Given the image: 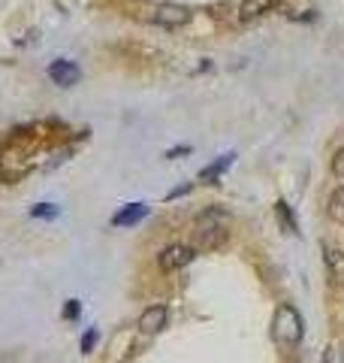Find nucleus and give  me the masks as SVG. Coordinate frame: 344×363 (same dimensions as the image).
<instances>
[{
	"mask_svg": "<svg viewBox=\"0 0 344 363\" xmlns=\"http://www.w3.org/2000/svg\"><path fill=\"white\" fill-rule=\"evenodd\" d=\"M227 236H229V215L221 206L205 209L197 218V224H193V242H197V248H205V252L224 245Z\"/></svg>",
	"mask_w": 344,
	"mask_h": 363,
	"instance_id": "nucleus-1",
	"label": "nucleus"
},
{
	"mask_svg": "<svg viewBox=\"0 0 344 363\" xmlns=\"http://www.w3.org/2000/svg\"><path fill=\"white\" fill-rule=\"evenodd\" d=\"M302 333H305V324H302V315L293 309L290 303L278 306V312L272 318V336L278 345H299L302 342Z\"/></svg>",
	"mask_w": 344,
	"mask_h": 363,
	"instance_id": "nucleus-2",
	"label": "nucleus"
},
{
	"mask_svg": "<svg viewBox=\"0 0 344 363\" xmlns=\"http://www.w3.org/2000/svg\"><path fill=\"white\" fill-rule=\"evenodd\" d=\"M193 257H197V248L176 242V245H166L164 252L157 255V264H160V269H164V272H176L181 267H188Z\"/></svg>",
	"mask_w": 344,
	"mask_h": 363,
	"instance_id": "nucleus-3",
	"label": "nucleus"
},
{
	"mask_svg": "<svg viewBox=\"0 0 344 363\" xmlns=\"http://www.w3.org/2000/svg\"><path fill=\"white\" fill-rule=\"evenodd\" d=\"M154 21L164 28H181L190 21L188 6H178V4H157L154 6Z\"/></svg>",
	"mask_w": 344,
	"mask_h": 363,
	"instance_id": "nucleus-4",
	"label": "nucleus"
},
{
	"mask_svg": "<svg viewBox=\"0 0 344 363\" xmlns=\"http://www.w3.org/2000/svg\"><path fill=\"white\" fill-rule=\"evenodd\" d=\"M166 318H169V312H166V306H148V309L139 315V330L142 333H160L166 327Z\"/></svg>",
	"mask_w": 344,
	"mask_h": 363,
	"instance_id": "nucleus-5",
	"label": "nucleus"
},
{
	"mask_svg": "<svg viewBox=\"0 0 344 363\" xmlns=\"http://www.w3.org/2000/svg\"><path fill=\"white\" fill-rule=\"evenodd\" d=\"M79 67L73 64V61H55L52 67H49V79L55 85H61V88H70V85H76L79 82Z\"/></svg>",
	"mask_w": 344,
	"mask_h": 363,
	"instance_id": "nucleus-6",
	"label": "nucleus"
},
{
	"mask_svg": "<svg viewBox=\"0 0 344 363\" xmlns=\"http://www.w3.org/2000/svg\"><path fill=\"white\" fill-rule=\"evenodd\" d=\"M145 215H148L145 203H127L121 212L112 215V227H133V224H139Z\"/></svg>",
	"mask_w": 344,
	"mask_h": 363,
	"instance_id": "nucleus-7",
	"label": "nucleus"
},
{
	"mask_svg": "<svg viewBox=\"0 0 344 363\" xmlns=\"http://www.w3.org/2000/svg\"><path fill=\"white\" fill-rule=\"evenodd\" d=\"M272 4H275V0H242L239 9H236V18L239 21H251V18H257V16L266 13Z\"/></svg>",
	"mask_w": 344,
	"mask_h": 363,
	"instance_id": "nucleus-8",
	"label": "nucleus"
},
{
	"mask_svg": "<svg viewBox=\"0 0 344 363\" xmlns=\"http://www.w3.org/2000/svg\"><path fill=\"white\" fill-rule=\"evenodd\" d=\"M233 157H236V155H221V157H217V161H214L212 167H205V169H202L200 179H202V182H214V179L221 176L229 164H233Z\"/></svg>",
	"mask_w": 344,
	"mask_h": 363,
	"instance_id": "nucleus-9",
	"label": "nucleus"
},
{
	"mask_svg": "<svg viewBox=\"0 0 344 363\" xmlns=\"http://www.w3.org/2000/svg\"><path fill=\"white\" fill-rule=\"evenodd\" d=\"M329 215H332V218H336L338 224H344V188L332 191V197H329Z\"/></svg>",
	"mask_w": 344,
	"mask_h": 363,
	"instance_id": "nucleus-10",
	"label": "nucleus"
},
{
	"mask_svg": "<svg viewBox=\"0 0 344 363\" xmlns=\"http://www.w3.org/2000/svg\"><path fill=\"white\" fill-rule=\"evenodd\" d=\"M275 212H278V218H281V224H284V230H287V233H296V218H293V212H290V206H287L284 200H278Z\"/></svg>",
	"mask_w": 344,
	"mask_h": 363,
	"instance_id": "nucleus-11",
	"label": "nucleus"
},
{
	"mask_svg": "<svg viewBox=\"0 0 344 363\" xmlns=\"http://www.w3.org/2000/svg\"><path fill=\"white\" fill-rule=\"evenodd\" d=\"M323 363H344V345H338V342L326 345V351H323Z\"/></svg>",
	"mask_w": 344,
	"mask_h": 363,
	"instance_id": "nucleus-12",
	"label": "nucleus"
},
{
	"mask_svg": "<svg viewBox=\"0 0 344 363\" xmlns=\"http://www.w3.org/2000/svg\"><path fill=\"white\" fill-rule=\"evenodd\" d=\"M326 260H329V267H332V272H336V276L341 279L344 276V257H341V252H326Z\"/></svg>",
	"mask_w": 344,
	"mask_h": 363,
	"instance_id": "nucleus-13",
	"label": "nucleus"
},
{
	"mask_svg": "<svg viewBox=\"0 0 344 363\" xmlns=\"http://www.w3.org/2000/svg\"><path fill=\"white\" fill-rule=\"evenodd\" d=\"M30 215H33V218H55L57 206H52V203H40V206L30 209Z\"/></svg>",
	"mask_w": 344,
	"mask_h": 363,
	"instance_id": "nucleus-14",
	"label": "nucleus"
},
{
	"mask_svg": "<svg viewBox=\"0 0 344 363\" xmlns=\"http://www.w3.org/2000/svg\"><path fill=\"white\" fill-rule=\"evenodd\" d=\"M332 169H336L338 179H344V149H338V155L332 157Z\"/></svg>",
	"mask_w": 344,
	"mask_h": 363,
	"instance_id": "nucleus-15",
	"label": "nucleus"
},
{
	"mask_svg": "<svg viewBox=\"0 0 344 363\" xmlns=\"http://www.w3.org/2000/svg\"><path fill=\"white\" fill-rule=\"evenodd\" d=\"M97 345V330H88V336H82V351L88 354V351H94Z\"/></svg>",
	"mask_w": 344,
	"mask_h": 363,
	"instance_id": "nucleus-16",
	"label": "nucleus"
},
{
	"mask_svg": "<svg viewBox=\"0 0 344 363\" xmlns=\"http://www.w3.org/2000/svg\"><path fill=\"white\" fill-rule=\"evenodd\" d=\"M67 318H70V321H73V318H79V300H70V303H67V312H64Z\"/></svg>",
	"mask_w": 344,
	"mask_h": 363,
	"instance_id": "nucleus-17",
	"label": "nucleus"
},
{
	"mask_svg": "<svg viewBox=\"0 0 344 363\" xmlns=\"http://www.w3.org/2000/svg\"><path fill=\"white\" fill-rule=\"evenodd\" d=\"M181 155H190V145H181V149H169L166 157H181Z\"/></svg>",
	"mask_w": 344,
	"mask_h": 363,
	"instance_id": "nucleus-18",
	"label": "nucleus"
},
{
	"mask_svg": "<svg viewBox=\"0 0 344 363\" xmlns=\"http://www.w3.org/2000/svg\"><path fill=\"white\" fill-rule=\"evenodd\" d=\"M188 191H190V185H181V188H176V191H172V194H169V200H176V197H181V194H188Z\"/></svg>",
	"mask_w": 344,
	"mask_h": 363,
	"instance_id": "nucleus-19",
	"label": "nucleus"
}]
</instances>
